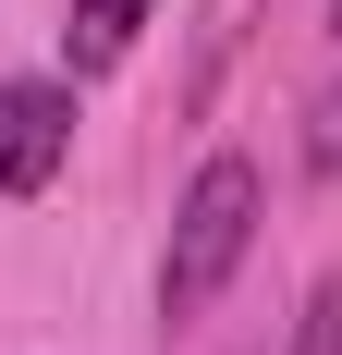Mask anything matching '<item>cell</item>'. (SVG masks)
<instances>
[{
	"mask_svg": "<svg viewBox=\"0 0 342 355\" xmlns=\"http://www.w3.org/2000/svg\"><path fill=\"white\" fill-rule=\"evenodd\" d=\"M257 209H269V184H257L244 147L196 159L183 209H171V257H159V319H208V306H220V282H233L244 245H257Z\"/></svg>",
	"mask_w": 342,
	"mask_h": 355,
	"instance_id": "obj_1",
	"label": "cell"
},
{
	"mask_svg": "<svg viewBox=\"0 0 342 355\" xmlns=\"http://www.w3.org/2000/svg\"><path fill=\"white\" fill-rule=\"evenodd\" d=\"M62 159H73V73H12L0 86V196H37Z\"/></svg>",
	"mask_w": 342,
	"mask_h": 355,
	"instance_id": "obj_2",
	"label": "cell"
},
{
	"mask_svg": "<svg viewBox=\"0 0 342 355\" xmlns=\"http://www.w3.org/2000/svg\"><path fill=\"white\" fill-rule=\"evenodd\" d=\"M147 12H159V0H73V25H62V62H73V73H110V62H123V49L147 37Z\"/></svg>",
	"mask_w": 342,
	"mask_h": 355,
	"instance_id": "obj_3",
	"label": "cell"
},
{
	"mask_svg": "<svg viewBox=\"0 0 342 355\" xmlns=\"http://www.w3.org/2000/svg\"><path fill=\"white\" fill-rule=\"evenodd\" d=\"M294 355H342V270L306 294V319H294Z\"/></svg>",
	"mask_w": 342,
	"mask_h": 355,
	"instance_id": "obj_4",
	"label": "cell"
},
{
	"mask_svg": "<svg viewBox=\"0 0 342 355\" xmlns=\"http://www.w3.org/2000/svg\"><path fill=\"white\" fill-rule=\"evenodd\" d=\"M306 147H318V172H330V159H342V86H330V98H318V135H306Z\"/></svg>",
	"mask_w": 342,
	"mask_h": 355,
	"instance_id": "obj_5",
	"label": "cell"
},
{
	"mask_svg": "<svg viewBox=\"0 0 342 355\" xmlns=\"http://www.w3.org/2000/svg\"><path fill=\"white\" fill-rule=\"evenodd\" d=\"M330 37H342V0H330Z\"/></svg>",
	"mask_w": 342,
	"mask_h": 355,
	"instance_id": "obj_6",
	"label": "cell"
}]
</instances>
